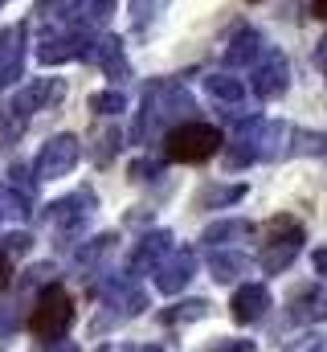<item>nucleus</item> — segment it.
Wrapping results in <instances>:
<instances>
[{
    "label": "nucleus",
    "instance_id": "423d86ee",
    "mask_svg": "<svg viewBox=\"0 0 327 352\" xmlns=\"http://www.w3.org/2000/svg\"><path fill=\"white\" fill-rule=\"evenodd\" d=\"M82 160V140L62 131V135H49L37 152V180H62L78 168Z\"/></svg>",
    "mask_w": 327,
    "mask_h": 352
},
{
    "label": "nucleus",
    "instance_id": "f257e3e1",
    "mask_svg": "<svg viewBox=\"0 0 327 352\" xmlns=\"http://www.w3.org/2000/svg\"><path fill=\"white\" fill-rule=\"evenodd\" d=\"M188 115H192V94L180 87L176 78H156V82L144 87V102L135 111V140L148 144V140L164 135L168 123L188 119Z\"/></svg>",
    "mask_w": 327,
    "mask_h": 352
},
{
    "label": "nucleus",
    "instance_id": "9b49d317",
    "mask_svg": "<svg viewBox=\"0 0 327 352\" xmlns=\"http://www.w3.org/2000/svg\"><path fill=\"white\" fill-rule=\"evenodd\" d=\"M172 234L168 230H152V234H144L135 246H131V254H127V278H139V274H152L156 266L164 263V254L172 250Z\"/></svg>",
    "mask_w": 327,
    "mask_h": 352
},
{
    "label": "nucleus",
    "instance_id": "c756f323",
    "mask_svg": "<svg viewBox=\"0 0 327 352\" xmlns=\"http://www.w3.org/2000/svg\"><path fill=\"white\" fill-rule=\"evenodd\" d=\"M164 173V164L160 160H131V180H152V176H160Z\"/></svg>",
    "mask_w": 327,
    "mask_h": 352
},
{
    "label": "nucleus",
    "instance_id": "1a4fd4ad",
    "mask_svg": "<svg viewBox=\"0 0 327 352\" xmlns=\"http://www.w3.org/2000/svg\"><path fill=\"white\" fill-rule=\"evenodd\" d=\"M90 209H94V197H90V188H78V192H70V197L54 201L45 217L54 221V230H58V234H62V242H66V238H74L82 226L90 221Z\"/></svg>",
    "mask_w": 327,
    "mask_h": 352
},
{
    "label": "nucleus",
    "instance_id": "c9c22d12",
    "mask_svg": "<svg viewBox=\"0 0 327 352\" xmlns=\"http://www.w3.org/2000/svg\"><path fill=\"white\" fill-rule=\"evenodd\" d=\"M315 66H319V70L327 74V37L319 41V50H315Z\"/></svg>",
    "mask_w": 327,
    "mask_h": 352
},
{
    "label": "nucleus",
    "instance_id": "aec40b11",
    "mask_svg": "<svg viewBox=\"0 0 327 352\" xmlns=\"http://www.w3.org/2000/svg\"><path fill=\"white\" fill-rule=\"evenodd\" d=\"M245 270H249V258H245L242 250H225V246H217L213 254H209V274L217 278V283H238Z\"/></svg>",
    "mask_w": 327,
    "mask_h": 352
},
{
    "label": "nucleus",
    "instance_id": "473e14b6",
    "mask_svg": "<svg viewBox=\"0 0 327 352\" xmlns=\"http://www.w3.org/2000/svg\"><path fill=\"white\" fill-rule=\"evenodd\" d=\"M98 352H164L160 344H102Z\"/></svg>",
    "mask_w": 327,
    "mask_h": 352
},
{
    "label": "nucleus",
    "instance_id": "0eeeda50",
    "mask_svg": "<svg viewBox=\"0 0 327 352\" xmlns=\"http://www.w3.org/2000/svg\"><path fill=\"white\" fill-rule=\"evenodd\" d=\"M86 45H90V33L86 29H49L41 41H37V62L41 66H62V62H78L82 54H86Z\"/></svg>",
    "mask_w": 327,
    "mask_h": 352
},
{
    "label": "nucleus",
    "instance_id": "6e6552de",
    "mask_svg": "<svg viewBox=\"0 0 327 352\" xmlns=\"http://www.w3.org/2000/svg\"><path fill=\"white\" fill-rule=\"evenodd\" d=\"M25 54H29V25L16 21L0 33V90L25 74Z\"/></svg>",
    "mask_w": 327,
    "mask_h": 352
},
{
    "label": "nucleus",
    "instance_id": "ea45409f",
    "mask_svg": "<svg viewBox=\"0 0 327 352\" xmlns=\"http://www.w3.org/2000/svg\"><path fill=\"white\" fill-rule=\"evenodd\" d=\"M0 192H4V188H0Z\"/></svg>",
    "mask_w": 327,
    "mask_h": 352
},
{
    "label": "nucleus",
    "instance_id": "20e7f679",
    "mask_svg": "<svg viewBox=\"0 0 327 352\" xmlns=\"http://www.w3.org/2000/svg\"><path fill=\"white\" fill-rule=\"evenodd\" d=\"M221 144H225V135H221L217 127L188 119V123H180V127H168V135H164V160H176V164H205V160H213V156L221 152Z\"/></svg>",
    "mask_w": 327,
    "mask_h": 352
},
{
    "label": "nucleus",
    "instance_id": "4c0bfd02",
    "mask_svg": "<svg viewBox=\"0 0 327 352\" xmlns=\"http://www.w3.org/2000/svg\"><path fill=\"white\" fill-rule=\"evenodd\" d=\"M54 352H78L74 344H62V340H54Z\"/></svg>",
    "mask_w": 327,
    "mask_h": 352
},
{
    "label": "nucleus",
    "instance_id": "f03ea898",
    "mask_svg": "<svg viewBox=\"0 0 327 352\" xmlns=\"http://www.w3.org/2000/svg\"><path fill=\"white\" fill-rule=\"evenodd\" d=\"M291 123H278V119H242L234 144H229V156H225V168H245L253 160H278L291 152Z\"/></svg>",
    "mask_w": 327,
    "mask_h": 352
},
{
    "label": "nucleus",
    "instance_id": "ddd939ff",
    "mask_svg": "<svg viewBox=\"0 0 327 352\" xmlns=\"http://www.w3.org/2000/svg\"><path fill=\"white\" fill-rule=\"evenodd\" d=\"M196 266L201 263H196L192 250H168L164 263L152 270V274H156V291H160V295H176V291H184L188 278L196 274Z\"/></svg>",
    "mask_w": 327,
    "mask_h": 352
},
{
    "label": "nucleus",
    "instance_id": "412c9836",
    "mask_svg": "<svg viewBox=\"0 0 327 352\" xmlns=\"http://www.w3.org/2000/svg\"><path fill=\"white\" fill-rule=\"evenodd\" d=\"M168 4H172V0H127V8H131V29H135L139 37L152 33V25L168 12Z\"/></svg>",
    "mask_w": 327,
    "mask_h": 352
},
{
    "label": "nucleus",
    "instance_id": "a19ab883",
    "mask_svg": "<svg viewBox=\"0 0 327 352\" xmlns=\"http://www.w3.org/2000/svg\"><path fill=\"white\" fill-rule=\"evenodd\" d=\"M253 4H258V0H253Z\"/></svg>",
    "mask_w": 327,
    "mask_h": 352
},
{
    "label": "nucleus",
    "instance_id": "39448f33",
    "mask_svg": "<svg viewBox=\"0 0 327 352\" xmlns=\"http://www.w3.org/2000/svg\"><path fill=\"white\" fill-rule=\"evenodd\" d=\"M70 324H74V299H70V291H66L62 283L41 287L37 299H33L29 332H33L37 340H45V344H54V340H62V336L70 332Z\"/></svg>",
    "mask_w": 327,
    "mask_h": 352
},
{
    "label": "nucleus",
    "instance_id": "b1692460",
    "mask_svg": "<svg viewBox=\"0 0 327 352\" xmlns=\"http://www.w3.org/2000/svg\"><path fill=\"white\" fill-rule=\"evenodd\" d=\"M242 197H245V184H213V188L201 192V209H225V205H234Z\"/></svg>",
    "mask_w": 327,
    "mask_h": 352
},
{
    "label": "nucleus",
    "instance_id": "f8f14e48",
    "mask_svg": "<svg viewBox=\"0 0 327 352\" xmlns=\"http://www.w3.org/2000/svg\"><path fill=\"white\" fill-rule=\"evenodd\" d=\"M54 98H62V82H58V78H33V82H25V87L12 94V115L25 123V119L49 111Z\"/></svg>",
    "mask_w": 327,
    "mask_h": 352
},
{
    "label": "nucleus",
    "instance_id": "9d476101",
    "mask_svg": "<svg viewBox=\"0 0 327 352\" xmlns=\"http://www.w3.org/2000/svg\"><path fill=\"white\" fill-rule=\"evenodd\" d=\"M286 82H291V70H286V58L278 50H266L258 62H253V94L262 102L286 94Z\"/></svg>",
    "mask_w": 327,
    "mask_h": 352
},
{
    "label": "nucleus",
    "instance_id": "a878e982",
    "mask_svg": "<svg viewBox=\"0 0 327 352\" xmlns=\"http://www.w3.org/2000/svg\"><path fill=\"white\" fill-rule=\"evenodd\" d=\"M119 140H123V131H119V127H106V131L98 135V144H94V164H111L115 152H119Z\"/></svg>",
    "mask_w": 327,
    "mask_h": 352
},
{
    "label": "nucleus",
    "instance_id": "cd10ccee",
    "mask_svg": "<svg viewBox=\"0 0 327 352\" xmlns=\"http://www.w3.org/2000/svg\"><path fill=\"white\" fill-rule=\"evenodd\" d=\"M82 0H37V21H54V16H66V12H74Z\"/></svg>",
    "mask_w": 327,
    "mask_h": 352
},
{
    "label": "nucleus",
    "instance_id": "bb28decb",
    "mask_svg": "<svg viewBox=\"0 0 327 352\" xmlns=\"http://www.w3.org/2000/svg\"><path fill=\"white\" fill-rule=\"evenodd\" d=\"M111 246H115V234H98V238H90V246H82V250H78V263L82 266H94L98 258H106V254H111Z\"/></svg>",
    "mask_w": 327,
    "mask_h": 352
},
{
    "label": "nucleus",
    "instance_id": "2f4dec72",
    "mask_svg": "<svg viewBox=\"0 0 327 352\" xmlns=\"http://www.w3.org/2000/svg\"><path fill=\"white\" fill-rule=\"evenodd\" d=\"M209 352H258V349H253V340H213Z\"/></svg>",
    "mask_w": 327,
    "mask_h": 352
},
{
    "label": "nucleus",
    "instance_id": "2eb2a0df",
    "mask_svg": "<svg viewBox=\"0 0 327 352\" xmlns=\"http://www.w3.org/2000/svg\"><path fill=\"white\" fill-rule=\"evenodd\" d=\"M291 320L295 324H324L327 320V287L319 283H307L299 291H291Z\"/></svg>",
    "mask_w": 327,
    "mask_h": 352
},
{
    "label": "nucleus",
    "instance_id": "dca6fc26",
    "mask_svg": "<svg viewBox=\"0 0 327 352\" xmlns=\"http://www.w3.org/2000/svg\"><path fill=\"white\" fill-rule=\"evenodd\" d=\"M270 291L262 287V283H242L238 291H234V320L238 324H258V320H266V311H270Z\"/></svg>",
    "mask_w": 327,
    "mask_h": 352
},
{
    "label": "nucleus",
    "instance_id": "7ed1b4c3",
    "mask_svg": "<svg viewBox=\"0 0 327 352\" xmlns=\"http://www.w3.org/2000/svg\"><path fill=\"white\" fill-rule=\"evenodd\" d=\"M303 242H307L303 221H295L291 213L270 217V221H266V230H262V242H258V266H262L266 274H282L286 266L299 258Z\"/></svg>",
    "mask_w": 327,
    "mask_h": 352
},
{
    "label": "nucleus",
    "instance_id": "4468645a",
    "mask_svg": "<svg viewBox=\"0 0 327 352\" xmlns=\"http://www.w3.org/2000/svg\"><path fill=\"white\" fill-rule=\"evenodd\" d=\"M82 58H86L90 66H98L102 74H111V78H123V74H127V45H123V37H115V33L90 37V45H86Z\"/></svg>",
    "mask_w": 327,
    "mask_h": 352
},
{
    "label": "nucleus",
    "instance_id": "a211bd4d",
    "mask_svg": "<svg viewBox=\"0 0 327 352\" xmlns=\"http://www.w3.org/2000/svg\"><path fill=\"white\" fill-rule=\"evenodd\" d=\"M205 94H209L217 107H225V115H229V111H242V107H245V87H242V78H234V74H225V70H217V74H205Z\"/></svg>",
    "mask_w": 327,
    "mask_h": 352
},
{
    "label": "nucleus",
    "instance_id": "5701e85b",
    "mask_svg": "<svg viewBox=\"0 0 327 352\" xmlns=\"http://www.w3.org/2000/svg\"><path fill=\"white\" fill-rule=\"evenodd\" d=\"M90 111H94V119L98 115L102 119H115V115L127 111V94L123 90H98V94H90Z\"/></svg>",
    "mask_w": 327,
    "mask_h": 352
},
{
    "label": "nucleus",
    "instance_id": "72a5a7b5",
    "mask_svg": "<svg viewBox=\"0 0 327 352\" xmlns=\"http://www.w3.org/2000/svg\"><path fill=\"white\" fill-rule=\"evenodd\" d=\"M8 283H12V258L0 254V291H8Z\"/></svg>",
    "mask_w": 327,
    "mask_h": 352
},
{
    "label": "nucleus",
    "instance_id": "c85d7f7f",
    "mask_svg": "<svg viewBox=\"0 0 327 352\" xmlns=\"http://www.w3.org/2000/svg\"><path fill=\"white\" fill-rule=\"evenodd\" d=\"M111 12H115V0H90V4H86V21H90V25H106Z\"/></svg>",
    "mask_w": 327,
    "mask_h": 352
},
{
    "label": "nucleus",
    "instance_id": "58836bf2",
    "mask_svg": "<svg viewBox=\"0 0 327 352\" xmlns=\"http://www.w3.org/2000/svg\"><path fill=\"white\" fill-rule=\"evenodd\" d=\"M4 4H8V0H0V8H4Z\"/></svg>",
    "mask_w": 327,
    "mask_h": 352
},
{
    "label": "nucleus",
    "instance_id": "e433bc0d",
    "mask_svg": "<svg viewBox=\"0 0 327 352\" xmlns=\"http://www.w3.org/2000/svg\"><path fill=\"white\" fill-rule=\"evenodd\" d=\"M311 12H315V16H324V21H327V0H311Z\"/></svg>",
    "mask_w": 327,
    "mask_h": 352
},
{
    "label": "nucleus",
    "instance_id": "7c9ffc66",
    "mask_svg": "<svg viewBox=\"0 0 327 352\" xmlns=\"http://www.w3.org/2000/svg\"><path fill=\"white\" fill-rule=\"evenodd\" d=\"M29 242H33V238L16 230V234H8V238H4V250H0V254H8V258H12V254H25V250H29Z\"/></svg>",
    "mask_w": 327,
    "mask_h": 352
},
{
    "label": "nucleus",
    "instance_id": "393cba45",
    "mask_svg": "<svg viewBox=\"0 0 327 352\" xmlns=\"http://www.w3.org/2000/svg\"><path fill=\"white\" fill-rule=\"evenodd\" d=\"M291 152H295V156H324L327 152V135L295 127V131H291Z\"/></svg>",
    "mask_w": 327,
    "mask_h": 352
},
{
    "label": "nucleus",
    "instance_id": "f704fd0d",
    "mask_svg": "<svg viewBox=\"0 0 327 352\" xmlns=\"http://www.w3.org/2000/svg\"><path fill=\"white\" fill-rule=\"evenodd\" d=\"M311 263H315V274H324L327 278V246H319V250L311 254Z\"/></svg>",
    "mask_w": 327,
    "mask_h": 352
},
{
    "label": "nucleus",
    "instance_id": "f3484780",
    "mask_svg": "<svg viewBox=\"0 0 327 352\" xmlns=\"http://www.w3.org/2000/svg\"><path fill=\"white\" fill-rule=\"evenodd\" d=\"M262 54H266V37H262L258 29H238V33L229 37V45H225L221 62H225L229 70H242V66H253Z\"/></svg>",
    "mask_w": 327,
    "mask_h": 352
},
{
    "label": "nucleus",
    "instance_id": "6ab92c4d",
    "mask_svg": "<svg viewBox=\"0 0 327 352\" xmlns=\"http://www.w3.org/2000/svg\"><path fill=\"white\" fill-rule=\"evenodd\" d=\"M253 234V226L245 221V217H221V221H213V226H205L201 230V242L205 246H234V242H242V238H249Z\"/></svg>",
    "mask_w": 327,
    "mask_h": 352
},
{
    "label": "nucleus",
    "instance_id": "4be33fe9",
    "mask_svg": "<svg viewBox=\"0 0 327 352\" xmlns=\"http://www.w3.org/2000/svg\"><path fill=\"white\" fill-rule=\"evenodd\" d=\"M209 316V299H184L176 307H164V324H192V320H205Z\"/></svg>",
    "mask_w": 327,
    "mask_h": 352
}]
</instances>
